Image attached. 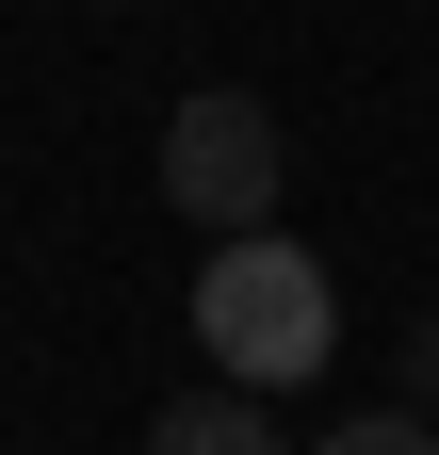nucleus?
<instances>
[{
	"instance_id": "nucleus-2",
	"label": "nucleus",
	"mask_w": 439,
	"mask_h": 455,
	"mask_svg": "<svg viewBox=\"0 0 439 455\" xmlns=\"http://www.w3.org/2000/svg\"><path fill=\"white\" fill-rule=\"evenodd\" d=\"M277 180H293V147H277V114L244 82H212V98L163 114V196H180L212 244H260V228H277Z\"/></svg>"
},
{
	"instance_id": "nucleus-5",
	"label": "nucleus",
	"mask_w": 439,
	"mask_h": 455,
	"mask_svg": "<svg viewBox=\"0 0 439 455\" xmlns=\"http://www.w3.org/2000/svg\"><path fill=\"white\" fill-rule=\"evenodd\" d=\"M407 390H423V423H439V309L407 325Z\"/></svg>"
},
{
	"instance_id": "nucleus-1",
	"label": "nucleus",
	"mask_w": 439,
	"mask_h": 455,
	"mask_svg": "<svg viewBox=\"0 0 439 455\" xmlns=\"http://www.w3.org/2000/svg\"><path fill=\"white\" fill-rule=\"evenodd\" d=\"M196 341L228 390H309L342 358V276H325L293 228H260V244H212L196 260Z\"/></svg>"
},
{
	"instance_id": "nucleus-3",
	"label": "nucleus",
	"mask_w": 439,
	"mask_h": 455,
	"mask_svg": "<svg viewBox=\"0 0 439 455\" xmlns=\"http://www.w3.org/2000/svg\"><path fill=\"white\" fill-rule=\"evenodd\" d=\"M147 455H293V439H277V407H260V390L212 374V390H180V407L147 423Z\"/></svg>"
},
{
	"instance_id": "nucleus-4",
	"label": "nucleus",
	"mask_w": 439,
	"mask_h": 455,
	"mask_svg": "<svg viewBox=\"0 0 439 455\" xmlns=\"http://www.w3.org/2000/svg\"><path fill=\"white\" fill-rule=\"evenodd\" d=\"M309 455H439V423L423 407H358V423H325Z\"/></svg>"
}]
</instances>
